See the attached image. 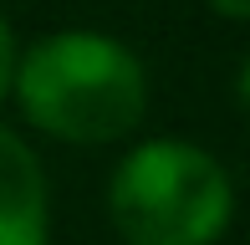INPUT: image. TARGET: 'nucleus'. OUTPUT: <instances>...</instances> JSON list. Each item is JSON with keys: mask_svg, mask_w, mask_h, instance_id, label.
I'll use <instances>...</instances> for the list:
<instances>
[{"mask_svg": "<svg viewBox=\"0 0 250 245\" xmlns=\"http://www.w3.org/2000/svg\"><path fill=\"white\" fill-rule=\"evenodd\" d=\"M16 57H21V46H16V31H10V20L0 16V107H5L10 82H16Z\"/></svg>", "mask_w": 250, "mask_h": 245, "instance_id": "nucleus-4", "label": "nucleus"}, {"mask_svg": "<svg viewBox=\"0 0 250 245\" xmlns=\"http://www.w3.org/2000/svg\"><path fill=\"white\" fill-rule=\"evenodd\" d=\"M10 97L62 143H118L148 113V72L128 41L66 26L16 57Z\"/></svg>", "mask_w": 250, "mask_h": 245, "instance_id": "nucleus-1", "label": "nucleus"}, {"mask_svg": "<svg viewBox=\"0 0 250 245\" xmlns=\"http://www.w3.org/2000/svg\"><path fill=\"white\" fill-rule=\"evenodd\" d=\"M107 215L128 245H220L235 220V184L209 148L148 138L118 159Z\"/></svg>", "mask_w": 250, "mask_h": 245, "instance_id": "nucleus-2", "label": "nucleus"}, {"mask_svg": "<svg viewBox=\"0 0 250 245\" xmlns=\"http://www.w3.org/2000/svg\"><path fill=\"white\" fill-rule=\"evenodd\" d=\"M209 10H220L225 20H245L250 16V0H209Z\"/></svg>", "mask_w": 250, "mask_h": 245, "instance_id": "nucleus-5", "label": "nucleus"}, {"mask_svg": "<svg viewBox=\"0 0 250 245\" xmlns=\"http://www.w3.org/2000/svg\"><path fill=\"white\" fill-rule=\"evenodd\" d=\"M51 240V189L36 148L21 133L0 128V245Z\"/></svg>", "mask_w": 250, "mask_h": 245, "instance_id": "nucleus-3", "label": "nucleus"}]
</instances>
